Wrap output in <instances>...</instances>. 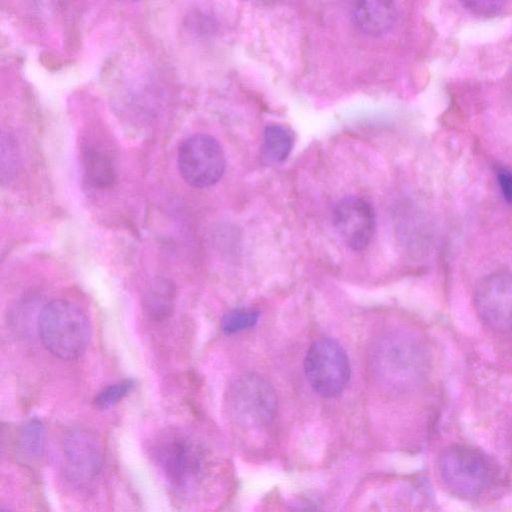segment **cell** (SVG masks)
I'll list each match as a JSON object with an SVG mask.
<instances>
[{
    "label": "cell",
    "mask_w": 512,
    "mask_h": 512,
    "mask_svg": "<svg viewBox=\"0 0 512 512\" xmlns=\"http://www.w3.org/2000/svg\"><path fill=\"white\" fill-rule=\"evenodd\" d=\"M369 358L375 381L393 391L418 384L428 365L423 342L405 331H391L382 335L373 344Z\"/></svg>",
    "instance_id": "1"
},
{
    "label": "cell",
    "mask_w": 512,
    "mask_h": 512,
    "mask_svg": "<svg viewBox=\"0 0 512 512\" xmlns=\"http://www.w3.org/2000/svg\"><path fill=\"white\" fill-rule=\"evenodd\" d=\"M38 333L44 347L62 360L79 358L86 350L91 328L87 315L76 304L55 299L43 306Z\"/></svg>",
    "instance_id": "2"
},
{
    "label": "cell",
    "mask_w": 512,
    "mask_h": 512,
    "mask_svg": "<svg viewBox=\"0 0 512 512\" xmlns=\"http://www.w3.org/2000/svg\"><path fill=\"white\" fill-rule=\"evenodd\" d=\"M438 470L445 487L463 498L482 495L498 476L494 460L483 451L467 445L445 448L439 456Z\"/></svg>",
    "instance_id": "3"
},
{
    "label": "cell",
    "mask_w": 512,
    "mask_h": 512,
    "mask_svg": "<svg viewBox=\"0 0 512 512\" xmlns=\"http://www.w3.org/2000/svg\"><path fill=\"white\" fill-rule=\"evenodd\" d=\"M304 370L313 390L325 398L340 395L351 374L347 353L331 338H321L311 344L306 353Z\"/></svg>",
    "instance_id": "4"
},
{
    "label": "cell",
    "mask_w": 512,
    "mask_h": 512,
    "mask_svg": "<svg viewBox=\"0 0 512 512\" xmlns=\"http://www.w3.org/2000/svg\"><path fill=\"white\" fill-rule=\"evenodd\" d=\"M228 407L233 417L248 427L268 424L277 411L273 385L257 373H245L230 386Z\"/></svg>",
    "instance_id": "5"
},
{
    "label": "cell",
    "mask_w": 512,
    "mask_h": 512,
    "mask_svg": "<svg viewBox=\"0 0 512 512\" xmlns=\"http://www.w3.org/2000/svg\"><path fill=\"white\" fill-rule=\"evenodd\" d=\"M177 163L183 179L196 188L216 184L225 170V154L211 135L196 133L179 146Z\"/></svg>",
    "instance_id": "6"
},
{
    "label": "cell",
    "mask_w": 512,
    "mask_h": 512,
    "mask_svg": "<svg viewBox=\"0 0 512 512\" xmlns=\"http://www.w3.org/2000/svg\"><path fill=\"white\" fill-rule=\"evenodd\" d=\"M474 306L480 321L496 333H512V272L497 271L477 284Z\"/></svg>",
    "instance_id": "7"
},
{
    "label": "cell",
    "mask_w": 512,
    "mask_h": 512,
    "mask_svg": "<svg viewBox=\"0 0 512 512\" xmlns=\"http://www.w3.org/2000/svg\"><path fill=\"white\" fill-rule=\"evenodd\" d=\"M154 456L169 484L180 490L192 485L201 471L200 449L185 435L163 437L155 446Z\"/></svg>",
    "instance_id": "8"
},
{
    "label": "cell",
    "mask_w": 512,
    "mask_h": 512,
    "mask_svg": "<svg viewBox=\"0 0 512 512\" xmlns=\"http://www.w3.org/2000/svg\"><path fill=\"white\" fill-rule=\"evenodd\" d=\"M333 226L341 240L354 251L364 250L375 230V213L371 204L358 196L340 199L332 210Z\"/></svg>",
    "instance_id": "9"
},
{
    "label": "cell",
    "mask_w": 512,
    "mask_h": 512,
    "mask_svg": "<svg viewBox=\"0 0 512 512\" xmlns=\"http://www.w3.org/2000/svg\"><path fill=\"white\" fill-rule=\"evenodd\" d=\"M64 470L77 486L93 482L101 472L102 454L97 440L86 431L75 430L63 441Z\"/></svg>",
    "instance_id": "10"
},
{
    "label": "cell",
    "mask_w": 512,
    "mask_h": 512,
    "mask_svg": "<svg viewBox=\"0 0 512 512\" xmlns=\"http://www.w3.org/2000/svg\"><path fill=\"white\" fill-rule=\"evenodd\" d=\"M351 18L361 33L379 37L392 29L397 19V10L392 2L359 1L351 9Z\"/></svg>",
    "instance_id": "11"
},
{
    "label": "cell",
    "mask_w": 512,
    "mask_h": 512,
    "mask_svg": "<svg viewBox=\"0 0 512 512\" xmlns=\"http://www.w3.org/2000/svg\"><path fill=\"white\" fill-rule=\"evenodd\" d=\"M84 171L89 184L95 188L110 187L115 179V171L110 157L97 148L84 152Z\"/></svg>",
    "instance_id": "12"
},
{
    "label": "cell",
    "mask_w": 512,
    "mask_h": 512,
    "mask_svg": "<svg viewBox=\"0 0 512 512\" xmlns=\"http://www.w3.org/2000/svg\"><path fill=\"white\" fill-rule=\"evenodd\" d=\"M21 455L29 461L40 459L45 450V428L39 419H30L21 428L18 438Z\"/></svg>",
    "instance_id": "13"
},
{
    "label": "cell",
    "mask_w": 512,
    "mask_h": 512,
    "mask_svg": "<svg viewBox=\"0 0 512 512\" xmlns=\"http://www.w3.org/2000/svg\"><path fill=\"white\" fill-rule=\"evenodd\" d=\"M175 287L168 280L155 282L148 290L145 298L146 309L157 319L167 317L173 308Z\"/></svg>",
    "instance_id": "14"
},
{
    "label": "cell",
    "mask_w": 512,
    "mask_h": 512,
    "mask_svg": "<svg viewBox=\"0 0 512 512\" xmlns=\"http://www.w3.org/2000/svg\"><path fill=\"white\" fill-rule=\"evenodd\" d=\"M264 152L274 162L284 161L292 149V136L282 125L270 124L263 133Z\"/></svg>",
    "instance_id": "15"
},
{
    "label": "cell",
    "mask_w": 512,
    "mask_h": 512,
    "mask_svg": "<svg viewBox=\"0 0 512 512\" xmlns=\"http://www.w3.org/2000/svg\"><path fill=\"white\" fill-rule=\"evenodd\" d=\"M259 318V311L252 307H237L228 311L221 320L226 334H235L253 327Z\"/></svg>",
    "instance_id": "16"
},
{
    "label": "cell",
    "mask_w": 512,
    "mask_h": 512,
    "mask_svg": "<svg viewBox=\"0 0 512 512\" xmlns=\"http://www.w3.org/2000/svg\"><path fill=\"white\" fill-rule=\"evenodd\" d=\"M133 381L124 380L105 387L94 399L98 410H106L121 401L133 388Z\"/></svg>",
    "instance_id": "17"
},
{
    "label": "cell",
    "mask_w": 512,
    "mask_h": 512,
    "mask_svg": "<svg viewBox=\"0 0 512 512\" xmlns=\"http://www.w3.org/2000/svg\"><path fill=\"white\" fill-rule=\"evenodd\" d=\"M466 9L480 16H490L498 14L502 9L503 3L499 1H465L462 3Z\"/></svg>",
    "instance_id": "18"
},
{
    "label": "cell",
    "mask_w": 512,
    "mask_h": 512,
    "mask_svg": "<svg viewBox=\"0 0 512 512\" xmlns=\"http://www.w3.org/2000/svg\"><path fill=\"white\" fill-rule=\"evenodd\" d=\"M497 179L503 198L512 204V171L502 169L498 172Z\"/></svg>",
    "instance_id": "19"
},
{
    "label": "cell",
    "mask_w": 512,
    "mask_h": 512,
    "mask_svg": "<svg viewBox=\"0 0 512 512\" xmlns=\"http://www.w3.org/2000/svg\"><path fill=\"white\" fill-rule=\"evenodd\" d=\"M300 512H317L314 507L312 506H304Z\"/></svg>",
    "instance_id": "20"
},
{
    "label": "cell",
    "mask_w": 512,
    "mask_h": 512,
    "mask_svg": "<svg viewBox=\"0 0 512 512\" xmlns=\"http://www.w3.org/2000/svg\"><path fill=\"white\" fill-rule=\"evenodd\" d=\"M1 512H12V511H10V510H8V509H2V511H1Z\"/></svg>",
    "instance_id": "21"
}]
</instances>
